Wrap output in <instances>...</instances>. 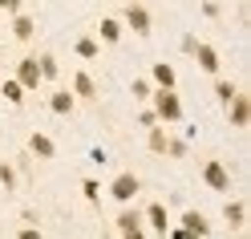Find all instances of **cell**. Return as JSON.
Returning a JSON list of instances; mask_svg holds the SVG:
<instances>
[{
  "mask_svg": "<svg viewBox=\"0 0 251 239\" xmlns=\"http://www.w3.org/2000/svg\"><path fill=\"white\" fill-rule=\"evenodd\" d=\"M28 154L49 162V158H57V142H53L49 134H28Z\"/></svg>",
  "mask_w": 251,
  "mask_h": 239,
  "instance_id": "9c48e42d",
  "label": "cell"
},
{
  "mask_svg": "<svg viewBox=\"0 0 251 239\" xmlns=\"http://www.w3.org/2000/svg\"><path fill=\"white\" fill-rule=\"evenodd\" d=\"M0 93H4V102H12V106L25 102V89H21L17 81H4V85H0Z\"/></svg>",
  "mask_w": 251,
  "mask_h": 239,
  "instance_id": "603a6c76",
  "label": "cell"
},
{
  "mask_svg": "<svg viewBox=\"0 0 251 239\" xmlns=\"http://www.w3.org/2000/svg\"><path fill=\"white\" fill-rule=\"evenodd\" d=\"M73 49H77V57H85V61H93V57H98V49H101V45L93 41V37H77V45H73Z\"/></svg>",
  "mask_w": 251,
  "mask_h": 239,
  "instance_id": "ffe728a7",
  "label": "cell"
},
{
  "mask_svg": "<svg viewBox=\"0 0 251 239\" xmlns=\"http://www.w3.org/2000/svg\"><path fill=\"white\" fill-rule=\"evenodd\" d=\"M33 33H37L33 17H28V12H17V17H12V37L17 41H33Z\"/></svg>",
  "mask_w": 251,
  "mask_h": 239,
  "instance_id": "9a60e30c",
  "label": "cell"
},
{
  "mask_svg": "<svg viewBox=\"0 0 251 239\" xmlns=\"http://www.w3.org/2000/svg\"><path fill=\"white\" fill-rule=\"evenodd\" d=\"M202 183L211 190H219V195H227L231 190V170L219 162V158H211V162H202Z\"/></svg>",
  "mask_w": 251,
  "mask_h": 239,
  "instance_id": "3957f363",
  "label": "cell"
},
{
  "mask_svg": "<svg viewBox=\"0 0 251 239\" xmlns=\"http://www.w3.org/2000/svg\"><path fill=\"white\" fill-rule=\"evenodd\" d=\"M170 239H199V235H191V231H182V227H178V231H170Z\"/></svg>",
  "mask_w": 251,
  "mask_h": 239,
  "instance_id": "f546056e",
  "label": "cell"
},
{
  "mask_svg": "<svg viewBox=\"0 0 251 239\" xmlns=\"http://www.w3.org/2000/svg\"><path fill=\"white\" fill-rule=\"evenodd\" d=\"M150 73H154V85H158V89H175V81H178V73H175L170 61H158Z\"/></svg>",
  "mask_w": 251,
  "mask_h": 239,
  "instance_id": "5bb4252c",
  "label": "cell"
},
{
  "mask_svg": "<svg viewBox=\"0 0 251 239\" xmlns=\"http://www.w3.org/2000/svg\"><path fill=\"white\" fill-rule=\"evenodd\" d=\"M17 239H45V231H37V227H21Z\"/></svg>",
  "mask_w": 251,
  "mask_h": 239,
  "instance_id": "4316f807",
  "label": "cell"
},
{
  "mask_svg": "<svg viewBox=\"0 0 251 239\" xmlns=\"http://www.w3.org/2000/svg\"><path fill=\"white\" fill-rule=\"evenodd\" d=\"M195 61H199V69H202V73L219 77V49H215V45L199 41V49H195Z\"/></svg>",
  "mask_w": 251,
  "mask_h": 239,
  "instance_id": "52a82bcc",
  "label": "cell"
},
{
  "mask_svg": "<svg viewBox=\"0 0 251 239\" xmlns=\"http://www.w3.org/2000/svg\"><path fill=\"white\" fill-rule=\"evenodd\" d=\"M122 21L130 25L138 37H150V28H154V17H150L146 4H126V8H122Z\"/></svg>",
  "mask_w": 251,
  "mask_h": 239,
  "instance_id": "7a4b0ae2",
  "label": "cell"
},
{
  "mask_svg": "<svg viewBox=\"0 0 251 239\" xmlns=\"http://www.w3.org/2000/svg\"><path fill=\"white\" fill-rule=\"evenodd\" d=\"M69 93H73L77 102H93V98H98V85H93V77H89L85 69H77V73H73V89H69Z\"/></svg>",
  "mask_w": 251,
  "mask_h": 239,
  "instance_id": "ba28073f",
  "label": "cell"
},
{
  "mask_svg": "<svg viewBox=\"0 0 251 239\" xmlns=\"http://www.w3.org/2000/svg\"><path fill=\"white\" fill-rule=\"evenodd\" d=\"M195 49H199V37H182V53L195 57Z\"/></svg>",
  "mask_w": 251,
  "mask_h": 239,
  "instance_id": "83f0119b",
  "label": "cell"
},
{
  "mask_svg": "<svg viewBox=\"0 0 251 239\" xmlns=\"http://www.w3.org/2000/svg\"><path fill=\"white\" fill-rule=\"evenodd\" d=\"M166 154H170V158H186V142H182V138H170V142H166Z\"/></svg>",
  "mask_w": 251,
  "mask_h": 239,
  "instance_id": "484cf974",
  "label": "cell"
},
{
  "mask_svg": "<svg viewBox=\"0 0 251 239\" xmlns=\"http://www.w3.org/2000/svg\"><path fill=\"white\" fill-rule=\"evenodd\" d=\"M122 239H146V231H126Z\"/></svg>",
  "mask_w": 251,
  "mask_h": 239,
  "instance_id": "4dcf8cb0",
  "label": "cell"
},
{
  "mask_svg": "<svg viewBox=\"0 0 251 239\" xmlns=\"http://www.w3.org/2000/svg\"><path fill=\"white\" fill-rule=\"evenodd\" d=\"M166 142H170V134H166V130H158V126H154V130L146 134V146H150V154H166Z\"/></svg>",
  "mask_w": 251,
  "mask_h": 239,
  "instance_id": "d6986e66",
  "label": "cell"
},
{
  "mask_svg": "<svg viewBox=\"0 0 251 239\" xmlns=\"http://www.w3.org/2000/svg\"><path fill=\"white\" fill-rule=\"evenodd\" d=\"M81 195H85V199H89L93 207H98V203H101V199H98V195H101V186H98V179H85V183H81Z\"/></svg>",
  "mask_w": 251,
  "mask_h": 239,
  "instance_id": "cb8c5ba5",
  "label": "cell"
},
{
  "mask_svg": "<svg viewBox=\"0 0 251 239\" xmlns=\"http://www.w3.org/2000/svg\"><path fill=\"white\" fill-rule=\"evenodd\" d=\"M142 219L154 227V235H170V215H166V207H162V203H150Z\"/></svg>",
  "mask_w": 251,
  "mask_h": 239,
  "instance_id": "30bf717a",
  "label": "cell"
},
{
  "mask_svg": "<svg viewBox=\"0 0 251 239\" xmlns=\"http://www.w3.org/2000/svg\"><path fill=\"white\" fill-rule=\"evenodd\" d=\"M0 186L17 190V166H12V162H0Z\"/></svg>",
  "mask_w": 251,
  "mask_h": 239,
  "instance_id": "7402d4cb",
  "label": "cell"
},
{
  "mask_svg": "<svg viewBox=\"0 0 251 239\" xmlns=\"http://www.w3.org/2000/svg\"><path fill=\"white\" fill-rule=\"evenodd\" d=\"M138 190H142V179L126 170V174H118V179L109 183V199H118V203H130V199L138 195Z\"/></svg>",
  "mask_w": 251,
  "mask_h": 239,
  "instance_id": "277c9868",
  "label": "cell"
},
{
  "mask_svg": "<svg viewBox=\"0 0 251 239\" xmlns=\"http://www.w3.org/2000/svg\"><path fill=\"white\" fill-rule=\"evenodd\" d=\"M182 231H191L199 239H207L211 235V219L202 215V211H182Z\"/></svg>",
  "mask_w": 251,
  "mask_h": 239,
  "instance_id": "8fae6325",
  "label": "cell"
},
{
  "mask_svg": "<svg viewBox=\"0 0 251 239\" xmlns=\"http://www.w3.org/2000/svg\"><path fill=\"white\" fill-rule=\"evenodd\" d=\"M235 93H239V89H235V81H227V77H215V98L223 102V106L235 98Z\"/></svg>",
  "mask_w": 251,
  "mask_h": 239,
  "instance_id": "44dd1931",
  "label": "cell"
},
{
  "mask_svg": "<svg viewBox=\"0 0 251 239\" xmlns=\"http://www.w3.org/2000/svg\"><path fill=\"white\" fill-rule=\"evenodd\" d=\"M142 223H146V219H142V211L126 207V211L118 215V231H122V235H126V231H142Z\"/></svg>",
  "mask_w": 251,
  "mask_h": 239,
  "instance_id": "2e32d148",
  "label": "cell"
},
{
  "mask_svg": "<svg viewBox=\"0 0 251 239\" xmlns=\"http://www.w3.org/2000/svg\"><path fill=\"white\" fill-rule=\"evenodd\" d=\"M12 81H17L25 93H28V89H37V85H41V69H37V57H25L21 65H17V77H12Z\"/></svg>",
  "mask_w": 251,
  "mask_h": 239,
  "instance_id": "8992f818",
  "label": "cell"
},
{
  "mask_svg": "<svg viewBox=\"0 0 251 239\" xmlns=\"http://www.w3.org/2000/svg\"><path fill=\"white\" fill-rule=\"evenodd\" d=\"M227 122H231V126H239V130H243V126H251V98H247L243 89L227 102Z\"/></svg>",
  "mask_w": 251,
  "mask_h": 239,
  "instance_id": "5b68a950",
  "label": "cell"
},
{
  "mask_svg": "<svg viewBox=\"0 0 251 239\" xmlns=\"http://www.w3.org/2000/svg\"><path fill=\"white\" fill-rule=\"evenodd\" d=\"M49 109L65 118V114H73V109H77V98H73L69 89H53V93H49Z\"/></svg>",
  "mask_w": 251,
  "mask_h": 239,
  "instance_id": "7c38bea8",
  "label": "cell"
},
{
  "mask_svg": "<svg viewBox=\"0 0 251 239\" xmlns=\"http://www.w3.org/2000/svg\"><path fill=\"white\" fill-rule=\"evenodd\" d=\"M223 219H227V227H231V231H243V203H239V199H231V203L223 207Z\"/></svg>",
  "mask_w": 251,
  "mask_h": 239,
  "instance_id": "e0dca14e",
  "label": "cell"
},
{
  "mask_svg": "<svg viewBox=\"0 0 251 239\" xmlns=\"http://www.w3.org/2000/svg\"><path fill=\"white\" fill-rule=\"evenodd\" d=\"M150 109H154V118L158 122H182V98H178V89H154L150 93Z\"/></svg>",
  "mask_w": 251,
  "mask_h": 239,
  "instance_id": "6da1fadb",
  "label": "cell"
},
{
  "mask_svg": "<svg viewBox=\"0 0 251 239\" xmlns=\"http://www.w3.org/2000/svg\"><path fill=\"white\" fill-rule=\"evenodd\" d=\"M37 69H41V81H57V57L53 53H37Z\"/></svg>",
  "mask_w": 251,
  "mask_h": 239,
  "instance_id": "ac0fdd59",
  "label": "cell"
},
{
  "mask_svg": "<svg viewBox=\"0 0 251 239\" xmlns=\"http://www.w3.org/2000/svg\"><path fill=\"white\" fill-rule=\"evenodd\" d=\"M142 126H146V130H154V126H158V118H154V109H142Z\"/></svg>",
  "mask_w": 251,
  "mask_h": 239,
  "instance_id": "f1b7e54d",
  "label": "cell"
},
{
  "mask_svg": "<svg viewBox=\"0 0 251 239\" xmlns=\"http://www.w3.org/2000/svg\"><path fill=\"white\" fill-rule=\"evenodd\" d=\"M98 37H101L105 45H118V41H122V21H118V17H101V21H98Z\"/></svg>",
  "mask_w": 251,
  "mask_h": 239,
  "instance_id": "4fadbf2b",
  "label": "cell"
},
{
  "mask_svg": "<svg viewBox=\"0 0 251 239\" xmlns=\"http://www.w3.org/2000/svg\"><path fill=\"white\" fill-rule=\"evenodd\" d=\"M130 89H134V98H138V102H150V93H154V89H150V81H142V77H138Z\"/></svg>",
  "mask_w": 251,
  "mask_h": 239,
  "instance_id": "d4e9b609",
  "label": "cell"
}]
</instances>
